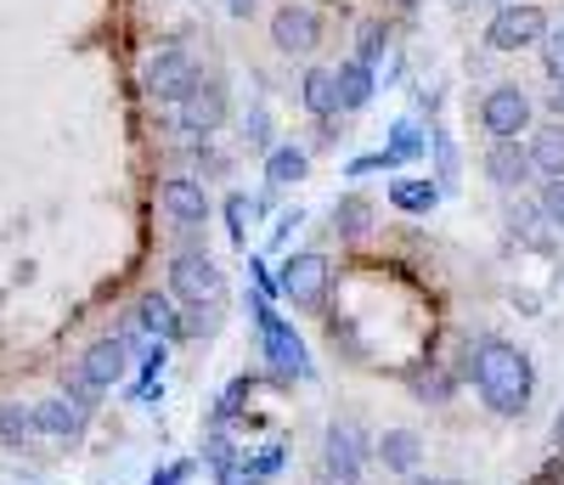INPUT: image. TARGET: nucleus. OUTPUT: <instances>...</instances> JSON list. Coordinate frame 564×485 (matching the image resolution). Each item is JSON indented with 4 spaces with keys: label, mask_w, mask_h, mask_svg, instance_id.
I'll list each match as a JSON object with an SVG mask.
<instances>
[{
    "label": "nucleus",
    "mask_w": 564,
    "mask_h": 485,
    "mask_svg": "<svg viewBox=\"0 0 564 485\" xmlns=\"http://www.w3.org/2000/svg\"><path fill=\"white\" fill-rule=\"evenodd\" d=\"M475 373L480 396L497 418H520L531 407V390H536V373H531V356L520 345H508V338H475Z\"/></svg>",
    "instance_id": "nucleus-1"
},
{
    "label": "nucleus",
    "mask_w": 564,
    "mask_h": 485,
    "mask_svg": "<svg viewBox=\"0 0 564 485\" xmlns=\"http://www.w3.org/2000/svg\"><path fill=\"white\" fill-rule=\"evenodd\" d=\"M249 311H254V322H260V351H265L271 373H276V378H311V356H305V345H300V333L282 322L265 300H254Z\"/></svg>",
    "instance_id": "nucleus-2"
},
{
    "label": "nucleus",
    "mask_w": 564,
    "mask_h": 485,
    "mask_svg": "<svg viewBox=\"0 0 564 485\" xmlns=\"http://www.w3.org/2000/svg\"><path fill=\"white\" fill-rule=\"evenodd\" d=\"M198 79H204L198 63L186 57L181 45H159V52L148 57V68H141V85H148V96H153V103H170V108H181L186 96H193Z\"/></svg>",
    "instance_id": "nucleus-3"
},
{
    "label": "nucleus",
    "mask_w": 564,
    "mask_h": 485,
    "mask_svg": "<svg viewBox=\"0 0 564 485\" xmlns=\"http://www.w3.org/2000/svg\"><path fill=\"white\" fill-rule=\"evenodd\" d=\"M170 294L181 305H220L226 300V277L209 255H175L170 260Z\"/></svg>",
    "instance_id": "nucleus-4"
},
{
    "label": "nucleus",
    "mask_w": 564,
    "mask_h": 485,
    "mask_svg": "<svg viewBox=\"0 0 564 485\" xmlns=\"http://www.w3.org/2000/svg\"><path fill=\"white\" fill-rule=\"evenodd\" d=\"M480 125L491 141H520V130H531V96L520 85H491L480 103Z\"/></svg>",
    "instance_id": "nucleus-5"
},
{
    "label": "nucleus",
    "mask_w": 564,
    "mask_h": 485,
    "mask_svg": "<svg viewBox=\"0 0 564 485\" xmlns=\"http://www.w3.org/2000/svg\"><path fill=\"white\" fill-rule=\"evenodd\" d=\"M361 463H367V441L356 423H334L322 441V479L327 485H361Z\"/></svg>",
    "instance_id": "nucleus-6"
},
{
    "label": "nucleus",
    "mask_w": 564,
    "mask_h": 485,
    "mask_svg": "<svg viewBox=\"0 0 564 485\" xmlns=\"http://www.w3.org/2000/svg\"><path fill=\"white\" fill-rule=\"evenodd\" d=\"M486 40H491V52H525V45H542L547 40V12L542 7H497Z\"/></svg>",
    "instance_id": "nucleus-7"
},
{
    "label": "nucleus",
    "mask_w": 564,
    "mask_h": 485,
    "mask_svg": "<svg viewBox=\"0 0 564 485\" xmlns=\"http://www.w3.org/2000/svg\"><path fill=\"white\" fill-rule=\"evenodd\" d=\"M327 277H334V271H327L322 255H289V260H282V271H276V294L311 311V305L327 300Z\"/></svg>",
    "instance_id": "nucleus-8"
},
{
    "label": "nucleus",
    "mask_w": 564,
    "mask_h": 485,
    "mask_svg": "<svg viewBox=\"0 0 564 485\" xmlns=\"http://www.w3.org/2000/svg\"><path fill=\"white\" fill-rule=\"evenodd\" d=\"M220 125H226V85H220V79H198L193 96L181 103V130L198 136V141H209Z\"/></svg>",
    "instance_id": "nucleus-9"
},
{
    "label": "nucleus",
    "mask_w": 564,
    "mask_h": 485,
    "mask_svg": "<svg viewBox=\"0 0 564 485\" xmlns=\"http://www.w3.org/2000/svg\"><path fill=\"white\" fill-rule=\"evenodd\" d=\"M159 209L175 220V226H204L209 220V192H204V181H193V175H170L164 186H159Z\"/></svg>",
    "instance_id": "nucleus-10"
},
{
    "label": "nucleus",
    "mask_w": 564,
    "mask_h": 485,
    "mask_svg": "<svg viewBox=\"0 0 564 485\" xmlns=\"http://www.w3.org/2000/svg\"><path fill=\"white\" fill-rule=\"evenodd\" d=\"M271 40H276V52L305 57V52H316V40H322V18H316L311 7H276Z\"/></svg>",
    "instance_id": "nucleus-11"
},
{
    "label": "nucleus",
    "mask_w": 564,
    "mask_h": 485,
    "mask_svg": "<svg viewBox=\"0 0 564 485\" xmlns=\"http://www.w3.org/2000/svg\"><path fill=\"white\" fill-rule=\"evenodd\" d=\"M130 373V351L124 338H97L85 356H79V378L90 384V390H113V384Z\"/></svg>",
    "instance_id": "nucleus-12"
},
{
    "label": "nucleus",
    "mask_w": 564,
    "mask_h": 485,
    "mask_svg": "<svg viewBox=\"0 0 564 485\" xmlns=\"http://www.w3.org/2000/svg\"><path fill=\"white\" fill-rule=\"evenodd\" d=\"M90 423V407H79L74 396H52V401H40L34 407V434H52V441H79Z\"/></svg>",
    "instance_id": "nucleus-13"
},
{
    "label": "nucleus",
    "mask_w": 564,
    "mask_h": 485,
    "mask_svg": "<svg viewBox=\"0 0 564 485\" xmlns=\"http://www.w3.org/2000/svg\"><path fill=\"white\" fill-rule=\"evenodd\" d=\"M480 164H486V181H491V186H502V192L525 186V181L536 175V164H531V148H520V141H491Z\"/></svg>",
    "instance_id": "nucleus-14"
},
{
    "label": "nucleus",
    "mask_w": 564,
    "mask_h": 485,
    "mask_svg": "<svg viewBox=\"0 0 564 485\" xmlns=\"http://www.w3.org/2000/svg\"><path fill=\"white\" fill-rule=\"evenodd\" d=\"M282 457H289V452L271 441V446H260V452H243L238 463H226L215 479H220V485H265V479L282 474Z\"/></svg>",
    "instance_id": "nucleus-15"
},
{
    "label": "nucleus",
    "mask_w": 564,
    "mask_h": 485,
    "mask_svg": "<svg viewBox=\"0 0 564 485\" xmlns=\"http://www.w3.org/2000/svg\"><path fill=\"white\" fill-rule=\"evenodd\" d=\"M372 457H379L390 474H412V468L423 463V441H417L412 429H384L379 446H372Z\"/></svg>",
    "instance_id": "nucleus-16"
},
{
    "label": "nucleus",
    "mask_w": 564,
    "mask_h": 485,
    "mask_svg": "<svg viewBox=\"0 0 564 485\" xmlns=\"http://www.w3.org/2000/svg\"><path fill=\"white\" fill-rule=\"evenodd\" d=\"M141 327H148L153 338H164V345L186 338V316L175 311V294H148L141 300Z\"/></svg>",
    "instance_id": "nucleus-17"
},
{
    "label": "nucleus",
    "mask_w": 564,
    "mask_h": 485,
    "mask_svg": "<svg viewBox=\"0 0 564 485\" xmlns=\"http://www.w3.org/2000/svg\"><path fill=\"white\" fill-rule=\"evenodd\" d=\"M300 96H305V108H311L316 119L345 114V108H339V74H334V68H311L305 85H300Z\"/></svg>",
    "instance_id": "nucleus-18"
},
{
    "label": "nucleus",
    "mask_w": 564,
    "mask_h": 485,
    "mask_svg": "<svg viewBox=\"0 0 564 485\" xmlns=\"http://www.w3.org/2000/svg\"><path fill=\"white\" fill-rule=\"evenodd\" d=\"M334 74H339V108H345V114H356V108H367V103H372V85H379V79H372V68H367L361 57L339 63Z\"/></svg>",
    "instance_id": "nucleus-19"
},
{
    "label": "nucleus",
    "mask_w": 564,
    "mask_h": 485,
    "mask_svg": "<svg viewBox=\"0 0 564 485\" xmlns=\"http://www.w3.org/2000/svg\"><path fill=\"white\" fill-rule=\"evenodd\" d=\"M531 164H536V175H547V181L564 175V125L536 130V141H531Z\"/></svg>",
    "instance_id": "nucleus-20"
},
{
    "label": "nucleus",
    "mask_w": 564,
    "mask_h": 485,
    "mask_svg": "<svg viewBox=\"0 0 564 485\" xmlns=\"http://www.w3.org/2000/svg\"><path fill=\"white\" fill-rule=\"evenodd\" d=\"M390 204L406 209V215H430V209L441 204V186H435V181H395V186H390Z\"/></svg>",
    "instance_id": "nucleus-21"
},
{
    "label": "nucleus",
    "mask_w": 564,
    "mask_h": 485,
    "mask_svg": "<svg viewBox=\"0 0 564 485\" xmlns=\"http://www.w3.org/2000/svg\"><path fill=\"white\" fill-rule=\"evenodd\" d=\"M305 170H311V159L300 148H271L265 153V181L271 186H294V181H305Z\"/></svg>",
    "instance_id": "nucleus-22"
},
{
    "label": "nucleus",
    "mask_w": 564,
    "mask_h": 485,
    "mask_svg": "<svg viewBox=\"0 0 564 485\" xmlns=\"http://www.w3.org/2000/svg\"><path fill=\"white\" fill-rule=\"evenodd\" d=\"M29 441H34V412H23V407H0V446L18 452V446H29Z\"/></svg>",
    "instance_id": "nucleus-23"
},
{
    "label": "nucleus",
    "mask_w": 564,
    "mask_h": 485,
    "mask_svg": "<svg viewBox=\"0 0 564 485\" xmlns=\"http://www.w3.org/2000/svg\"><path fill=\"white\" fill-rule=\"evenodd\" d=\"M384 153H390L395 164H412V159L423 153V130H417L412 119H401V125L390 130V148H384Z\"/></svg>",
    "instance_id": "nucleus-24"
},
{
    "label": "nucleus",
    "mask_w": 564,
    "mask_h": 485,
    "mask_svg": "<svg viewBox=\"0 0 564 485\" xmlns=\"http://www.w3.org/2000/svg\"><path fill=\"white\" fill-rule=\"evenodd\" d=\"M249 396H254V378H231V384H226V396L215 401V423H226V418H238V412L249 407Z\"/></svg>",
    "instance_id": "nucleus-25"
},
{
    "label": "nucleus",
    "mask_w": 564,
    "mask_h": 485,
    "mask_svg": "<svg viewBox=\"0 0 564 485\" xmlns=\"http://www.w3.org/2000/svg\"><path fill=\"white\" fill-rule=\"evenodd\" d=\"M254 209H260V204H254V198H243V192H231V198H226V226H231V237H238V242L249 237Z\"/></svg>",
    "instance_id": "nucleus-26"
},
{
    "label": "nucleus",
    "mask_w": 564,
    "mask_h": 485,
    "mask_svg": "<svg viewBox=\"0 0 564 485\" xmlns=\"http://www.w3.org/2000/svg\"><path fill=\"white\" fill-rule=\"evenodd\" d=\"M367 215H372L367 198H345V204L334 209V226H339L345 237H361V231H367Z\"/></svg>",
    "instance_id": "nucleus-27"
},
{
    "label": "nucleus",
    "mask_w": 564,
    "mask_h": 485,
    "mask_svg": "<svg viewBox=\"0 0 564 485\" xmlns=\"http://www.w3.org/2000/svg\"><path fill=\"white\" fill-rule=\"evenodd\" d=\"M243 141L254 153H271V114L265 108H249V119H243Z\"/></svg>",
    "instance_id": "nucleus-28"
},
{
    "label": "nucleus",
    "mask_w": 564,
    "mask_h": 485,
    "mask_svg": "<svg viewBox=\"0 0 564 485\" xmlns=\"http://www.w3.org/2000/svg\"><path fill=\"white\" fill-rule=\"evenodd\" d=\"M412 384H417V396H423V401H446V396H452V373H441V367L417 373Z\"/></svg>",
    "instance_id": "nucleus-29"
},
{
    "label": "nucleus",
    "mask_w": 564,
    "mask_h": 485,
    "mask_svg": "<svg viewBox=\"0 0 564 485\" xmlns=\"http://www.w3.org/2000/svg\"><path fill=\"white\" fill-rule=\"evenodd\" d=\"M542 220H547V226H558V231H564V175H558V181H547V186H542Z\"/></svg>",
    "instance_id": "nucleus-30"
},
{
    "label": "nucleus",
    "mask_w": 564,
    "mask_h": 485,
    "mask_svg": "<svg viewBox=\"0 0 564 485\" xmlns=\"http://www.w3.org/2000/svg\"><path fill=\"white\" fill-rule=\"evenodd\" d=\"M430 141H435V159H441V192H452V186H457V153H452V141H446L441 130H435Z\"/></svg>",
    "instance_id": "nucleus-31"
},
{
    "label": "nucleus",
    "mask_w": 564,
    "mask_h": 485,
    "mask_svg": "<svg viewBox=\"0 0 564 485\" xmlns=\"http://www.w3.org/2000/svg\"><path fill=\"white\" fill-rule=\"evenodd\" d=\"M384 45H390V34H384L379 23H367V29H361V52H356V57L372 68V63H379V52H384Z\"/></svg>",
    "instance_id": "nucleus-32"
},
{
    "label": "nucleus",
    "mask_w": 564,
    "mask_h": 485,
    "mask_svg": "<svg viewBox=\"0 0 564 485\" xmlns=\"http://www.w3.org/2000/svg\"><path fill=\"white\" fill-rule=\"evenodd\" d=\"M204 457H209V468H215V474H220V468H226V463H238V457H243V452H238V446H231V441H226V434H220V429H215V434H209V452H204Z\"/></svg>",
    "instance_id": "nucleus-33"
},
{
    "label": "nucleus",
    "mask_w": 564,
    "mask_h": 485,
    "mask_svg": "<svg viewBox=\"0 0 564 485\" xmlns=\"http://www.w3.org/2000/svg\"><path fill=\"white\" fill-rule=\"evenodd\" d=\"M542 63H547V74H553V79H564V29L542 40Z\"/></svg>",
    "instance_id": "nucleus-34"
},
{
    "label": "nucleus",
    "mask_w": 564,
    "mask_h": 485,
    "mask_svg": "<svg viewBox=\"0 0 564 485\" xmlns=\"http://www.w3.org/2000/svg\"><path fill=\"white\" fill-rule=\"evenodd\" d=\"M186 474H193V463H170V468H159V474H153V485H181Z\"/></svg>",
    "instance_id": "nucleus-35"
},
{
    "label": "nucleus",
    "mask_w": 564,
    "mask_h": 485,
    "mask_svg": "<svg viewBox=\"0 0 564 485\" xmlns=\"http://www.w3.org/2000/svg\"><path fill=\"white\" fill-rule=\"evenodd\" d=\"M531 485H564V457H553V463H547V468H542Z\"/></svg>",
    "instance_id": "nucleus-36"
},
{
    "label": "nucleus",
    "mask_w": 564,
    "mask_h": 485,
    "mask_svg": "<svg viewBox=\"0 0 564 485\" xmlns=\"http://www.w3.org/2000/svg\"><path fill=\"white\" fill-rule=\"evenodd\" d=\"M547 108H553V114H558V125H564V79L547 90Z\"/></svg>",
    "instance_id": "nucleus-37"
},
{
    "label": "nucleus",
    "mask_w": 564,
    "mask_h": 485,
    "mask_svg": "<svg viewBox=\"0 0 564 485\" xmlns=\"http://www.w3.org/2000/svg\"><path fill=\"white\" fill-rule=\"evenodd\" d=\"M226 12H231V18H249V12H254V0H226Z\"/></svg>",
    "instance_id": "nucleus-38"
},
{
    "label": "nucleus",
    "mask_w": 564,
    "mask_h": 485,
    "mask_svg": "<svg viewBox=\"0 0 564 485\" xmlns=\"http://www.w3.org/2000/svg\"><path fill=\"white\" fill-rule=\"evenodd\" d=\"M553 446H558V452H564V412H558V418H553Z\"/></svg>",
    "instance_id": "nucleus-39"
},
{
    "label": "nucleus",
    "mask_w": 564,
    "mask_h": 485,
    "mask_svg": "<svg viewBox=\"0 0 564 485\" xmlns=\"http://www.w3.org/2000/svg\"><path fill=\"white\" fill-rule=\"evenodd\" d=\"M412 485H457V479H412Z\"/></svg>",
    "instance_id": "nucleus-40"
},
{
    "label": "nucleus",
    "mask_w": 564,
    "mask_h": 485,
    "mask_svg": "<svg viewBox=\"0 0 564 485\" xmlns=\"http://www.w3.org/2000/svg\"><path fill=\"white\" fill-rule=\"evenodd\" d=\"M491 7H508V0H491Z\"/></svg>",
    "instance_id": "nucleus-41"
}]
</instances>
